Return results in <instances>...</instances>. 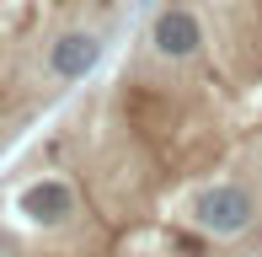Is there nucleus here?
<instances>
[{
  "label": "nucleus",
  "mask_w": 262,
  "mask_h": 257,
  "mask_svg": "<svg viewBox=\"0 0 262 257\" xmlns=\"http://www.w3.org/2000/svg\"><path fill=\"white\" fill-rule=\"evenodd\" d=\"M257 220V198L252 188H241V182H214L193 198V225L204 230L214 241H230V236H246Z\"/></svg>",
  "instance_id": "nucleus-1"
},
{
  "label": "nucleus",
  "mask_w": 262,
  "mask_h": 257,
  "mask_svg": "<svg viewBox=\"0 0 262 257\" xmlns=\"http://www.w3.org/2000/svg\"><path fill=\"white\" fill-rule=\"evenodd\" d=\"M209 32H204V16H198L193 6H182V0H171V6L156 11V22H150V49L161 54V59L182 65L193 59V54H204Z\"/></svg>",
  "instance_id": "nucleus-2"
},
{
  "label": "nucleus",
  "mask_w": 262,
  "mask_h": 257,
  "mask_svg": "<svg viewBox=\"0 0 262 257\" xmlns=\"http://www.w3.org/2000/svg\"><path fill=\"white\" fill-rule=\"evenodd\" d=\"M97 65H102V38L86 32V27L59 32V38L49 43V54H43V70H49L54 80H86Z\"/></svg>",
  "instance_id": "nucleus-4"
},
{
  "label": "nucleus",
  "mask_w": 262,
  "mask_h": 257,
  "mask_svg": "<svg viewBox=\"0 0 262 257\" xmlns=\"http://www.w3.org/2000/svg\"><path fill=\"white\" fill-rule=\"evenodd\" d=\"M21 215L32 220V225H70L75 220V209H80V198H75V188H70L64 177H32L27 188H21Z\"/></svg>",
  "instance_id": "nucleus-3"
},
{
  "label": "nucleus",
  "mask_w": 262,
  "mask_h": 257,
  "mask_svg": "<svg viewBox=\"0 0 262 257\" xmlns=\"http://www.w3.org/2000/svg\"><path fill=\"white\" fill-rule=\"evenodd\" d=\"M171 247L182 252V257H204V241H198V236H187V230H171Z\"/></svg>",
  "instance_id": "nucleus-5"
}]
</instances>
